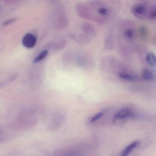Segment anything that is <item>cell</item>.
I'll list each match as a JSON object with an SVG mask.
<instances>
[{"label":"cell","mask_w":156,"mask_h":156,"mask_svg":"<svg viewBox=\"0 0 156 156\" xmlns=\"http://www.w3.org/2000/svg\"><path fill=\"white\" fill-rule=\"evenodd\" d=\"M76 10L81 18L100 23L110 19L114 11L111 4L98 1L78 3L76 5Z\"/></svg>","instance_id":"obj_1"},{"label":"cell","mask_w":156,"mask_h":156,"mask_svg":"<svg viewBox=\"0 0 156 156\" xmlns=\"http://www.w3.org/2000/svg\"><path fill=\"white\" fill-rule=\"evenodd\" d=\"M54 9L51 13V20L53 26L56 30L66 29L69 25V19L65 12L62 5L54 2Z\"/></svg>","instance_id":"obj_2"},{"label":"cell","mask_w":156,"mask_h":156,"mask_svg":"<svg viewBox=\"0 0 156 156\" xmlns=\"http://www.w3.org/2000/svg\"><path fill=\"white\" fill-rule=\"evenodd\" d=\"M81 34L74 37L81 43H88L96 35L94 27L90 23H83L81 26Z\"/></svg>","instance_id":"obj_3"},{"label":"cell","mask_w":156,"mask_h":156,"mask_svg":"<svg viewBox=\"0 0 156 156\" xmlns=\"http://www.w3.org/2000/svg\"><path fill=\"white\" fill-rule=\"evenodd\" d=\"M151 5L146 2H140L135 3L131 8V12L136 18L147 19Z\"/></svg>","instance_id":"obj_4"},{"label":"cell","mask_w":156,"mask_h":156,"mask_svg":"<svg viewBox=\"0 0 156 156\" xmlns=\"http://www.w3.org/2000/svg\"><path fill=\"white\" fill-rule=\"evenodd\" d=\"M74 61L76 65L84 68H88L93 65L92 58L85 53H80L75 56Z\"/></svg>","instance_id":"obj_5"},{"label":"cell","mask_w":156,"mask_h":156,"mask_svg":"<svg viewBox=\"0 0 156 156\" xmlns=\"http://www.w3.org/2000/svg\"><path fill=\"white\" fill-rule=\"evenodd\" d=\"M36 36L31 33H28L23 36L22 39V44L24 47L28 49L34 48L37 43Z\"/></svg>","instance_id":"obj_6"},{"label":"cell","mask_w":156,"mask_h":156,"mask_svg":"<svg viewBox=\"0 0 156 156\" xmlns=\"http://www.w3.org/2000/svg\"><path fill=\"white\" fill-rule=\"evenodd\" d=\"M66 45V41L63 39H59L52 42L48 45V49L53 51H60Z\"/></svg>","instance_id":"obj_7"},{"label":"cell","mask_w":156,"mask_h":156,"mask_svg":"<svg viewBox=\"0 0 156 156\" xmlns=\"http://www.w3.org/2000/svg\"><path fill=\"white\" fill-rule=\"evenodd\" d=\"M119 77L124 81L128 82H135L139 80L138 76H137L135 74L126 72V71H121L118 73Z\"/></svg>","instance_id":"obj_8"},{"label":"cell","mask_w":156,"mask_h":156,"mask_svg":"<svg viewBox=\"0 0 156 156\" xmlns=\"http://www.w3.org/2000/svg\"><path fill=\"white\" fill-rule=\"evenodd\" d=\"M141 77L145 81H151L154 80L155 76L150 70L147 69H144L141 71Z\"/></svg>","instance_id":"obj_9"},{"label":"cell","mask_w":156,"mask_h":156,"mask_svg":"<svg viewBox=\"0 0 156 156\" xmlns=\"http://www.w3.org/2000/svg\"><path fill=\"white\" fill-rule=\"evenodd\" d=\"M131 112L128 108H124L120 110L115 117V120L124 119L131 115Z\"/></svg>","instance_id":"obj_10"},{"label":"cell","mask_w":156,"mask_h":156,"mask_svg":"<svg viewBox=\"0 0 156 156\" xmlns=\"http://www.w3.org/2000/svg\"><path fill=\"white\" fill-rule=\"evenodd\" d=\"M140 142L138 141H135L126 147L124 150L122 151L120 156H128L129 153L137 147L139 145Z\"/></svg>","instance_id":"obj_11"},{"label":"cell","mask_w":156,"mask_h":156,"mask_svg":"<svg viewBox=\"0 0 156 156\" xmlns=\"http://www.w3.org/2000/svg\"><path fill=\"white\" fill-rule=\"evenodd\" d=\"M146 60L148 64L151 66H156V56L152 52L148 53L146 55Z\"/></svg>","instance_id":"obj_12"},{"label":"cell","mask_w":156,"mask_h":156,"mask_svg":"<svg viewBox=\"0 0 156 156\" xmlns=\"http://www.w3.org/2000/svg\"><path fill=\"white\" fill-rule=\"evenodd\" d=\"M18 76V74H12L11 75L8 76V78L5 79L4 81H1V82L0 83V87H2L5 86L7 85L8 84L13 82V81H15V80L17 79Z\"/></svg>","instance_id":"obj_13"},{"label":"cell","mask_w":156,"mask_h":156,"mask_svg":"<svg viewBox=\"0 0 156 156\" xmlns=\"http://www.w3.org/2000/svg\"><path fill=\"white\" fill-rule=\"evenodd\" d=\"M49 51L47 50H44L41 51L37 56L34 58V62L37 63L41 62L42 61L45 59L46 56L48 55Z\"/></svg>","instance_id":"obj_14"},{"label":"cell","mask_w":156,"mask_h":156,"mask_svg":"<svg viewBox=\"0 0 156 156\" xmlns=\"http://www.w3.org/2000/svg\"><path fill=\"white\" fill-rule=\"evenodd\" d=\"M123 34L126 40L130 41L133 40L135 37V31L132 29H127L124 31Z\"/></svg>","instance_id":"obj_15"},{"label":"cell","mask_w":156,"mask_h":156,"mask_svg":"<svg viewBox=\"0 0 156 156\" xmlns=\"http://www.w3.org/2000/svg\"><path fill=\"white\" fill-rule=\"evenodd\" d=\"M148 20H156V5H151L150 11L147 17Z\"/></svg>","instance_id":"obj_16"},{"label":"cell","mask_w":156,"mask_h":156,"mask_svg":"<svg viewBox=\"0 0 156 156\" xmlns=\"http://www.w3.org/2000/svg\"><path fill=\"white\" fill-rule=\"evenodd\" d=\"M104 111H101V112H99V113H98L96 115H95L94 116H93V117L91 118V120H90V122L91 123H93V122H94L95 121L97 120L98 119H100L101 117L103 116V115H104Z\"/></svg>","instance_id":"obj_17"},{"label":"cell","mask_w":156,"mask_h":156,"mask_svg":"<svg viewBox=\"0 0 156 156\" xmlns=\"http://www.w3.org/2000/svg\"><path fill=\"white\" fill-rule=\"evenodd\" d=\"M17 20V18H12V19L7 20L4 22L3 23H2V25H3V26H7V25H9V24H11V23L16 21Z\"/></svg>","instance_id":"obj_18"}]
</instances>
